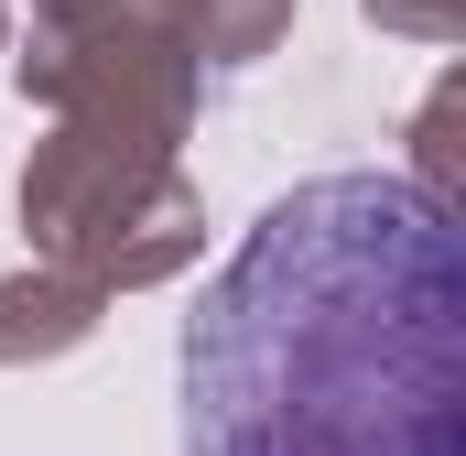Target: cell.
Masks as SVG:
<instances>
[{
    "mask_svg": "<svg viewBox=\"0 0 466 456\" xmlns=\"http://www.w3.org/2000/svg\"><path fill=\"white\" fill-rule=\"evenodd\" d=\"M185 456H466V250L412 174L271 196L185 316Z\"/></svg>",
    "mask_w": 466,
    "mask_h": 456,
    "instance_id": "6da1fadb",
    "label": "cell"
},
{
    "mask_svg": "<svg viewBox=\"0 0 466 456\" xmlns=\"http://www.w3.org/2000/svg\"><path fill=\"white\" fill-rule=\"evenodd\" d=\"M44 141L22 163V239L55 272H87L98 294L174 283L207 250V196L185 174V130L207 98V66L130 0L33 11V44L11 55Z\"/></svg>",
    "mask_w": 466,
    "mask_h": 456,
    "instance_id": "7a4b0ae2",
    "label": "cell"
},
{
    "mask_svg": "<svg viewBox=\"0 0 466 456\" xmlns=\"http://www.w3.org/2000/svg\"><path fill=\"white\" fill-rule=\"evenodd\" d=\"M98 316H109V294H98L87 272H55V261L11 272V283H0V369H44V358L87 347Z\"/></svg>",
    "mask_w": 466,
    "mask_h": 456,
    "instance_id": "3957f363",
    "label": "cell"
},
{
    "mask_svg": "<svg viewBox=\"0 0 466 456\" xmlns=\"http://www.w3.org/2000/svg\"><path fill=\"white\" fill-rule=\"evenodd\" d=\"M130 11H152L196 66H260V55L293 33L304 0H130Z\"/></svg>",
    "mask_w": 466,
    "mask_h": 456,
    "instance_id": "277c9868",
    "label": "cell"
},
{
    "mask_svg": "<svg viewBox=\"0 0 466 456\" xmlns=\"http://www.w3.org/2000/svg\"><path fill=\"white\" fill-rule=\"evenodd\" d=\"M412 185L456 218V77H445V88L423 98V119H412Z\"/></svg>",
    "mask_w": 466,
    "mask_h": 456,
    "instance_id": "5b68a950",
    "label": "cell"
},
{
    "mask_svg": "<svg viewBox=\"0 0 466 456\" xmlns=\"http://www.w3.org/2000/svg\"><path fill=\"white\" fill-rule=\"evenodd\" d=\"M358 11L401 44H456V22H466V0H358Z\"/></svg>",
    "mask_w": 466,
    "mask_h": 456,
    "instance_id": "8992f818",
    "label": "cell"
},
{
    "mask_svg": "<svg viewBox=\"0 0 466 456\" xmlns=\"http://www.w3.org/2000/svg\"><path fill=\"white\" fill-rule=\"evenodd\" d=\"M33 11H87V0H33Z\"/></svg>",
    "mask_w": 466,
    "mask_h": 456,
    "instance_id": "52a82bcc",
    "label": "cell"
},
{
    "mask_svg": "<svg viewBox=\"0 0 466 456\" xmlns=\"http://www.w3.org/2000/svg\"><path fill=\"white\" fill-rule=\"evenodd\" d=\"M0 55H11V0H0Z\"/></svg>",
    "mask_w": 466,
    "mask_h": 456,
    "instance_id": "ba28073f",
    "label": "cell"
}]
</instances>
